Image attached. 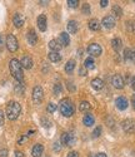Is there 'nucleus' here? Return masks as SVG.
<instances>
[{
    "mask_svg": "<svg viewBox=\"0 0 135 157\" xmlns=\"http://www.w3.org/2000/svg\"><path fill=\"white\" fill-rule=\"evenodd\" d=\"M130 52H131V49H128V48L124 50V59L125 60H129L130 59Z\"/></svg>",
    "mask_w": 135,
    "mask_h": 157,
    "instance_id": "37",
    "label": "nucleus"
},
{
    "mask_svg": "<svg viewBox=\"0 0 135 157\" xmlns=\"http://www.w3.org/2000/svg\"><path fill=\"white\" fill-rule=\"evenodd\" d=\"M113 11L116 14V17H121V15H123V10H121L120 6H118V5H114L113 6Z\"/></svg>",
    "mask_w": 135,
    "mask_h": 157,
    "instance_id": "32",
    "label": "nucleus"
},
{
    "mask_svg": "<svg viewBox=\"0 0 135 157\" xmlns=\"http://www.w3.org/2000/svg\"><path fill=\"white\" fill-rule=\"evenodd\" d=\"M88 53L91 57H99L101 54V47L99 44H97V43H91L88 47Z\"/></svg>",
    "mask_w": 135,
    "mask_h": 157,
    "instance_id": "7",
    "label": "nucleus"
},
{
    "mask_svg": "<svg viewBox=\"0 0 135 157\" xmlns=\"http://www.w3.org/2000/svg\"><path fill=\"white\" fill-rule=\"evenodd\" d=\"M21 113V106L18 102H9V104L6 106V117L10 121L16 120L19 114Z\"/></svg>",
    "mask_w": 135,
    "mask_h": 157,
    "instance_id": "2",
    "label": "nucleus"
},
{
    "mask_svg": "<svg viewBox=\"0 0 135 157\" xmlns=\"http://www.w3.org/2000/svg\"><path fill=\"white\" fill-rule=\"evenodd\" d=\"M43 151H44V147L43 145H40V143H38V145H35L31 150V155L33 157H40L43 155Z\"/></svg>",
    "mask_w": 135,
    "mask_h": 157,
    "instance_id": "15",
    "label": "nucleus"
},
{
    "mask_svg": "<svg viewBox=\"0 0 135 157\" xmlns=\"http://www.w3.org/2000/svg\"><path fill=\"white\" fill-rule=\"evenodd\" d=\"M42 124L44 126V127H46V128H49L50 126H51V122L48 120V118H44V117H43V118H42Z\"/></svg>",
    "mask_w": 135,
    "mask_h": 157,
    "instance_id": "35",
    "label": "nucleus"
},
{
    "mask_svg": "<svg viewBox=\"0 0 135 157\" xmlns=\"http://www.w3.org/2000/svg\"><path fill=\"white\" fill-rule=\"evenodd\" d=\"M130 83H131V88L135 90V77L131 78V82H130Z\"/></svg>",
    "mask_w": 135,
    "mask_h": 157,
    "instance_id": "46",
    "label": "nucleus"
},
{
    "mask_svg": "<svg viewBox=\"0 0 135 157\" xmlns=\"http://www.w3.org/2000/svg\"><path fill=\"white\" fill-rule=\"evenodd\" d=\"M34 133V131H29V133H28V136H31Z\"/></svg>",
    "mask_w": 135,
    "mask_h": 157,
    "instance_id": "52",
    "label": "nucleus"
},
{
    "mask_svg": "<svg viewBox=\"0 0 135 157\" xmlns=\"http://www.w3.org/2000/svg\"><path fill=\"white\" fill-rule=\"evenodd\" d=\"M75 68V60L74 59H70V60H68V63L65 64V72L66 73H71Z\"/></svg>",
    "mask_w": 135,
    "mask_h": 157,
    "instance_id": "24",
    "label": "nucleus"
},
{
    "mask_svg": "<svg viewBox=\"0 0 135 157\" xmlns=\"http://www.w3.org/2000/svg\"><path fill=\"white\" fill-rule=\"evenodd\" d=\"M26 38H28L29 44H31V45H35V44H36V42H38L36 33H35L33 29H30V30L28 32V35H26Z\"/></svg>",
    "mask_w": 135,
    "mask_h": 157,
    "instance_id": "16",
    "label": "nucleus"
},
{
    "mask_svg": "<svg viewBox=\"0 0 135 157\" xmlns=\"http://www.w3.org/2000/svg\"><path fill=\"white\" fill-rule=\"evenodd\" d=\"M83 13H84V14L85 15H88V14H90V6H89V4H84L83 5Z\"/></svg>",
    "mask_w": 135,
    "mask_h": 157,
    "instance_id": "36",
    "label": "nucleus"
},
{
    "mask_svg": "<svg viewBox=\"0 0 135 157\" xmlns=\"http://www.w3.org/2000/svg\"><path fill=\"white\" fill-rule=\"evenodd\" d=\"M49 48L51 49V52H59L61 49V44L59 43V40H55V39H53V40L49 42Z\"/></svg>",
    "mask_w": 135,
    "mask_h": 157,
    "instance_id": "19",
    "label": "nucleus"
},
{
    "mask_svg": "<svg viewBox=\"0 0 135 157\" xmlns=\"http://www.w3.org/2000/svg\"><path fill=\"white\" fill-rule=\"evenodd\" d=\"M4 117H5L4 112L0 109V126H3V124H4Z\"/></svg>",
    "mask_w": 135,
    "mask_h": 157,
    "instance_id": "38",
    "label": "nucleus"
},
{
    "mask_svg": "<svg viewBox=\"0 0 135 157\" xmlns=\"http://www.w3.org/2000/svg\"><path fill=\"white\" fill-rule=\"evenodd\" d=\"M20 64H21V67H23V68H25V69H30V68L33 67V59H31L29 56H24V57L21 58Z\"/></svg>",
    "mask_w": 135,
    "mask_h": 157,
    "instance_id": "12",
    "label": "nucleus"
},
{
    "mask_svg": "<svg viewBox=\"0 0 135 157\" xmlns=\"http://www.w3.org/2000/svg\"><path fill=\"white\" fill-rule=\"evenodd\" d=\"M68 5H69L70 8H78L79 2L78 0H68Z\"/></svg>",
    "mask_w": 135,
    "mask_h": 157,
    "instance_id": "34",
    "label": "nucleus"
},
{
    "mask_svg": "<svg viewBox=\"0 0 135 157\" xmlns=\"http://www.w3.org/2000/svg\"><path fill=\"white\" fill-rule=\"evenodd\" d=\"M3 47V36H2V34H0V48Z\"/></svg>",
    "mask_w": 135,
    "mask_h": 157,
    "instance_id": "51",
    "label": "nucleus"
},
{
    "mask_svg": "<svg viewBox=\"0 0 135 157\" xmlns=\"http://www.w3.org/2000/svg\"><path fill=\"white\" fill-rule=\"evenodd\" d=\"M121 44H123V42H121L120 38H114L113 40H111V47L114 48L115 52H118V50L121 48Z\"/></svg>",
    "mask_w": 135,
    "mask_h": 157,
    "instance_id": "25",
    "label": "nucleus"
},
{
    "mask_svg": "<svg viewBox=\"0 0 135 157\" xmlns=\"http://www.w3.org/2000/svg\"><path fill=\"white\" fill-rule=\"evenodd\" d=\"M15 157H25V155L23 152H20V151H16L15 152Z\"/></svg>",
    "mask_w": 135,
    "mask_h": 157,
    "instance_id": "45",
    "label": "nucleus"
},
{
    "mask_svg": "<svg viewBox=\"0 0 135 157\" xmlns=\"http://www.w3.org/2000/svg\"><path fill=\"white\" fill-rule=\"evenodd\" d=\"M89 28H90V30H93V32L99 30V29H100V23H99V20H98V19H91V20L89 21Z\"/></svg>",
    "mask_w": 135,
    "mask_h": 157,
    "instance_id": "22",
    "label": "nucleus"
},
{
    "mask_svg": "<svg viewBox=\"0 0 135 157\" xmlns=\"http://www.w3.org/2000/svg\"><path fill=\"white\" fill-rule=\"evenodd\" d=\"M75 143V137L71 133H63L61 135V145L64 146H73Z\"/></svg>",
    "mask_w": 135,
    "mask_h": 157,
    "instance_id": "8",
    "label": "nucleus"
},
{
    "mask_svg": "<svg viewBox=\"0 0 135 157\" xmlns=\"http://www.w3.org/2000/svg\"><path fill=\"white\" fill-rule=\"evenodd\" d=\"M126 29H128L130 33H134V32H135V21L129 20V21L126 23Z\"/></svg>",
    "mask_w": 135,
    "mask_h": 157,
    "instance_id": "29",
    "label": "nucleus"
},
{
    "mask_svg": "<svg viewBox=\"0 0 135 157\" xmlns=\"http://www.w3.org/2000/svg\"><path fill=\"white\" fill-rule=\"evenodd\" d=\"M46 111H48L49 113H54V112L57 111V104L53 103V102H50V103L48 104V107H46Z\"/></svg>",
    "mask_w": 135,
    "mask_h": 157,
    "instance_id": "31",
    "label": "nucleus"
},
{
    "mask_svg": "<svg viewBox=\"0 0 135 157\" xmlns=\"http://www.w3.org/2000/svg\"><path fill=\"white\" fill-rule=\"evenodd\" d=\"M68 32L70 34H75L78 32V23L75 20H70L68 23Z\"/></svg>",
    "mask_w": 135,
    "mask_h": 157,
    "instance_id": "20",
    "label": "nucleus"
},
{
    "mask_svg": "<svg viewBox=\"0 0 135 157\" xmlns=\"http://www.w3.org/2000/svg\"><path fill=\"white\" fill-rule=\"evenodd\" d=\"M59 109L64 117H71L74 114V104L69 98H64L59 103Z\"/></svg>",
    "mask_w": 135,
    "mask_h": 157,
    "instance_id": "3",
    "label": "nucleus"
},
{
    "mask_svg": "<svg viewBox=\"0 0 135 157\" xmlns=\"http://www.w3.org/2000/svg\"><path fill=\"white\" fill-rule=\"evenodd\" d=\"M54 150H55V151H59V150H60L59 143H54Z\"/></svg>",
    "mask_w": 135,
    "mask_h": 157,
    "instance_id": "48",
    "label": "nucleus"
},
{
    "mask_svg": "<svg viewBox=\"0 0 135 157\" xmlns=\"http://www.w3.org/2000/svg\"><path fill=\"white\" fill-rule=\"evenodd\" d=\"M49 59L51 62H60L61 60V56L59 54V52H50L49 53Z\"/></svg>",
    "mask_w": 135,
    "mask_h": 157,
    "instance_id": "26",
    "label": "nucleus"
},
{
    "mask_svg": "<svg viewBox=\"0 0 135 157\" xmlns=\"http://www.w3.org/2000/svg\"><path fill=\"white\" fill-rule=\"evenodd\" d=\"M9 68H10V73L11 75L15 78L18 82H23L24 79V73H23V67L18 59H11L9 63Z\"/></svg>",
    "mask_w": 135,
    "mask_h": 157,
    "instance_id": "1",
    "label": "nucleus"
},
{
    "mask_svg": "<svg viewBox=\"0 0 135 157\" xmlns=\"http://www.w3.org/2000/svg\"><path fill=\"white\" fill-rule=\"evenodd\" d=\"M6 47L9 49V52H11V53H14V52L18 50L19 48V44H18V39L13 35V34H9L6 36Z\"/></svg>",
    "mask_w": 135,
    "mask_h": 157,
    "instance_id": "4",
    "label": "nucleus"
},
{
    "mask_svg": "<svg viewBox=\"0 0 135 157\" xmlns=\"http://www.w3.org/2000/svg\"><path fill=\"white\" fill-rule=\"evenodd\" d=\"M25 140H26V137H25V136H23V137H21V138L19 140V143H23V142H24Z\"/></svg>",
    "mask_w": 135,
    "mask_h": 157,
    "instance_id": "50",
    "label": "nucleus"
},
{
    "mask_svg": "<svg viewBox=\"0 0 135 157\" xmlns=\"http://www.w3.org/2000/svg\"><path fill=\"white\" fill-rule=\"evenodd\" d=\"M14 90H15V93H16V94L23 96L24 92H25V87H24L23 82H16L15 86H14Z\"/></svg>",
    "mask_w": 135,
    "mask_h": 157,
    "instance_id": "21",
    "label": "nucleus"
},
{
    "mask_svg": "<svg viewBox=\"0 0 135 157\" xmlns=\"http://www.w3.org/2000/svg\"><path fill=\"white\" fill-rule=\"evenodd\" d=\"M111 84H113L116 89H123V88H124V84H125L124 78L121 77L120 74L113 75V78H111Z\"/></svg>",
    "mask_w": 135,
    "mask_h": 157,
    "instance_id": "6",
    "label": "nucleus"
},
{
    "mask_svg": "<svg viewBox=\"0 0 135 157\" xmlns=\"http://www.w3.org/2000/svg\"><path fill=\"white\" fill-rule=\"evenodd\" d=\"M43 97H44L43 88L40 87V86L34 87V89H33V101L35 102V104H40V103H42Z\"/></svg>",
    "mask_w": 135,
    "mask_h": 157,
    "instance_id": "5",
    "label": "nucleus"
},
{
    "mask_svg": "<svg viewBox=\"0 0 135 157\" xmlns=\"http://www.w3.org/2000/svg\"><path fill=\"white\" fill-rule=\"evenodd\" d=\"M13 23H14V25L16 28H21L24 23H25V19L21 14H19V13H16V14L14 15V18H13Z\"/></svg>",
    "mask_w": 135,
    "mask_h": 157,
    "instance_id": "13",
    "label": "nucleus"
},
{
    "mask_svg": "<svg viewBox=\"0 0 135 157\" xmlns=\"http://www.w3.org/2000/svg\"><path fill=\"white\" fill-rule=\"evenodd\" d=\"M115 104H116L118 109H120V111H124L128 108V101L125 97H118L115 101Z\"/></svg>",
    "mask_w": 135,
    "mask_h": 157,
    "instance_id": "11",
    "label": "nucleus"
},
{
    "mask_svg": "<svg viewBox=\"0 0 135 157\" xmlns=\"http://www.w3.org/2000/svg\"><path fill=\"white\" fill-rule=\"evenodd\" d=\"M38 27L42 32H45L46 30V17L44 14L39 15L38 17Z\"/></svg>",
    "mask_w": 135,
    "mask_h": 157,
    "instance_id": "14",
    "label": "nucleus"
},
{
    "mask_svg": "<svg viewBox=\"0 0 135 157\" xmlns=\"http://www.w3.org/2000/svg\"><path fill=\"white\" fill-rule=\"evenodd\" d=\"M131 104H133V107L135 109V94H133V97H131Z\"/></svg>",
    "mask_w": 135,
    "mask_h": 157,
    "instance_id": "47",
    "label": "nucleus"
},
{
    "mask_svg": "<svg viewBox=\"0 0 135 157\" xmlns=\"http://www.w3.org/2000/svg\"><path fill=\"white\" fill-rule=\"evenodd\" d=\"M108 4H109V2H108V0H101V2H100V6H101V8H105Z\"/></svg>",
    "mask_w": 135,
    "mask_h": 157,
    "instance_id": "44",
    "label": "nucleus"
},
{
    "mask_svg": "<svg viewBox=\"0 0 135 157\" xmlns=\"http://www.w3.org/2000/svg\"><path fill=\"white\" fill-rule=\"evenodd\" d=\"M97 157H106V155H105L104 152H100V153L97 155Z\"/></svg>",
    "mask_w": 135,
    "mask_h": 157,
    "instance_id": "49",
    "label": "nucleus"
},
{
    "mask_svg": "<svg viewBox=\"0 0 135 157\" xmlns=\"http://www.w3.org/2000/svg\"><path fill=\"white\" fill-rule=\"evenodd\" d=\"M68 157H79V153L75 151H71V152L68 153Z\"/></svg>",
    "mask_w": 135,
    "mask_h": 157,
    "instance_id": "40",
    "label": "nucleus"
},
{
    "mask_svg": "<svg viewBox=\"0 0 135 157\" xmlns=\"http://www.w3.org/2000/svg\"><path fill=\"white\" fill-rule=\"evenodd\" d=\"M79 74H80V75H86V68L84 67V65H83L82 68H80V71H79Z\"/></svg>",
    "mask_w": 135,
    "mask_h": 157,
    "instance_id": "39",
    "label": "nucleus"
},
{
    "mask_svg": "<svg viewBox=\"0 0 135 157\" xmlns=\"http://www.w3.org/2000/svg\"><path fill=\"white\" fill-rule=\"evenodd\" d=\"M91 108V106H90V103L89 102H86V101H83L82 103H80V106H79V109L82 111V112H85V111H89Z\"/></svg>",
    "mask_w": 135,
    "mask_h": 157,
    "instance_id": "28",
    "label": "nucleus"
},
{
    "mask_svg": "<svg viewBox=\"0 0 135 157\" xmlns=\"http://www.w3.org/2000/svg\"><path fill=\"white\" fill-rule=\"evenodd\" d=\"M0 157H8V150H2L0 151Z\"/></svg>",
    "mask_w": 135,
    "mask_h": 157,
    "instance_id": "42",
    "label": "nucleus"
},
{
    "mask_svg": "<svg viewBox=\"0 0 135 157\" xmlns=\"http://www.w3.org/2000/svg\"><path fill=\"white\" fill-rule=\"evenodd\" d=\"M91 87H93L94 89H97V90L103 89V87H104L103 79H100V78H94V79L91 81Z\"/></svg>",
    "mask_w": 135,
    "mask_h": 157,
    "instance_id": "17",
    "label": "nucleus"
},
{
    "mask_svg": "<svg viewBox=\"0 0 135 157\" xmlns=\"http://www.w3.org/2000/svg\"><path fill=\"white\" fill-rule=\"evenodd\" d=\"M54 94L55 96H59L60 93H61V90H63V87H61V84L60 83H57L55 86H54Z\"/></svg>",
    "mask_w": 135,
    "mask_h": 157,
    "instance_id": "30",
    "label": "nucleus"
},
{
    "mask_svg": "<svg viewBox=\"0 0 135 157\" xmlns=\"http://www.w3.org/2000/svg\"><path fill=\"white\" fill-rule=\"evenodd\" d=\"M83 122H84V124H85L86 127H90V126H93V124H94V122H95V120H94L93 114H85V116H84V120H83Z\"/></svg>",
    "mask_w": 135,
    "mask_h": 157,
    "instance_id": "23",
    "label": "nucleus"
},
{
    "mask_svg": "<svg viewBox=\"0 0 135 157\" xmlns=\"http://www.w3.org/2000/svg\"><path fill=\"white\" fill-rule=\"evenodd\" d=\"M101 135V127H97L95 129H94V132H93V137L94 138H97Z\"/></svg>",
    "mask_w": 135,
    "mask_h": 157,
    "instance_id": "33",
    "label": "nucleus"
},
{
    "mask_svg": "<svg viewBox=\"0 0 135 157\" xmlns=\"http://www.w3.org/2000/svg\"><path fill=\"white\" fill-rule=\"evenodd\" d=\"M123 129H124V132H126V133L134 132V129H135V122L133 120H130V118L125 120L123 122Z\"/></svg>",
    "mask_w": 135,
    "mask_h": 157,
    "instance_id": "10",
    "label": "nucleus"
},
{
    "mask_svg": "<svg viewBox=\"0 0 135 157\" xmlns=\"http://www.w3.org/2000/svg\"><path fill=\"white\" fill-rule=\"evenodd\" d=\"M68 88H69V90H71V92L75 90V87H74V84L71 82H68Z\"/></svg>",
    "mask_w": 135,
    "mask_h": 157,
    "instance_id": "41",
    "label": "nucleus"
},
{
    "mask_svg": "<svg viewBox=\"0 0 135 157\" xmlns=\"http://www.w3.org/2000/svg\"><path fill=\"white\" fill-rule=\"evenodd\" d=\"M130 59L135 63V49H133V50L130 52Z\"/></svg>",
    "mask_w": 135,
    "mask_h": 157,
    "instance_id": "43",
    "label": "nucleus"
},
{
    "mask_svg": "<svg viewBox=\"0 0 135 157\" xmlns=\"http://www.w3.org/2000/svg\"><path fill=\"white\" fill-rule=\"evenodd\" d=\"M101 24H103V27H104V28H106V29H111V28L115 27V19H114V17H111V15H106V17L103 18Z\"/></svg>",
    "mask_w": 135,
    "mask_h": 157,
    "instance_id": "9",
    "label": "nucleus"
},
{
    "mask_svg": "<svg viewBox=\"0 0 135 157\" xmlns=\"http://www.w3.org/2000/svg\"><path fill=\"white\" fill-rule=\"evenodd\" d=\"M84 67H85L86 69H94V68H95V62H94V59H93L91 57H89V58L85 59Z\"/></svg>",
    "mask_w": 135,
    "mask_h": 157,
    "instance_id": "27",
    "label": "nucleus"
},
{
    "mask_svg": "<svg viewBox=\"0 0 135 157\" xmlns=\"http://www.w3.org/2000/svg\"><path fill=\"white\" fill-rule=\"evenodd\" d=\"M59 43L61 44V45H64V47H66V45H69V43H70V36H69V34L68 33H61L60 34V40H59Z\"/></svg>",
    "mask_w": 135,
    "mask_h": 157,
    "instance_id": "18",
    "label": "nucleus"
}]
</instances>
